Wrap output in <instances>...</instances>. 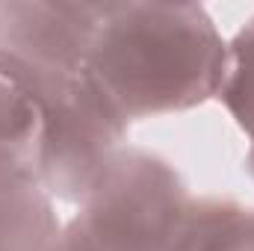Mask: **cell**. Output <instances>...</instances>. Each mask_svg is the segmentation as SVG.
I'll return each mask as SVG.
<instances>
[{"instance_id": "obj_1", "label": "cell", "mask_w": 254, "mask_h": 251, "mask_svg": "<svg viewBox=\"0 0 254 251\" xmlns=\"http://www.w3.org/2000/svg\"><path fill=\"white\" fill-rule=\"evenodd\" d=\"M228 39L201 3H104L86 71L130 122L216 101Z\"/></svg>"}, {"instance_id": "obj_2", "label": "cell", "mask_w": 254, "mask_h": 251, "mask_svg": "<svg viewBox=\"0 0 254 251\" xmlns=\"http://www.w3.org/2000/svg\"><path fill=\"white\" fill-rule=\"evenodd\" d=\"M51 119L42 154V189L63 204H83L110 160L127 145L130 119L83 68L77 74H42Z\"/></svg>"}, {"instance_id": "obj_3", "label": "cell", "mask_w": 254, "mask_h": 251, "mask_svg": "<svg viewBox=\"0 0 254 251\" xmlns=\"http://www.w3.org/2000/svg\"><path fill=\"white\" fill-rule=\"evenodd\" d=\"M190 198L175 163L127 142L77 213L136 251H166Z\"/></svg>"}, {"instance_id": "obj_4", "label": "cell", "mask_w": 254, "mask_h": 251, "mask_svg": "<svg viewBox=\"0 0 254 251\" xmlns=\"http://www.w3.org/2000/svg\"><path fill=\"white\" fill-rule=\"evenodd\" d=\"M104 3L86 0H3L0 54L42 74L86 68Z\"/></svg>"}, {"instance_id": "obj_5", "label": "cell", "mask_w": 254, "mask_h": 251, "mask_svg": "<svg viewBox=\"0 0 254 251\" xmlns=\"http://www.w3.org/2000/svg\"><path fill=\"white\" fill-rule=\"evenodd\" d=\"M51 104L42 77L0 54V192L42 187Z\"/></svg>"}, {"instance_id": "obj_6", "label": "cell", "mask_w": 254, "mask_h": 251, "mask_svg": "<svg viewBox=\"0 0 254 251\" xmlns=\"http://www.w3.org/2000/svg\"><path fill=\"white\" fill-rule=\"evenodd\" d=\"M166 251H254V207L222 195H192Z\"/></svg>"}, {"instance_id": "obj_7", "label": "cell", "mask_w": 254, "mask_h": 251, "mask_svg": "<svg viewBox=\"0 0 254 251\" xmlns=\"http://www.w3.org/2000/svg\"><path fill=\"white\" fill-rule=\"evenodd\" d=\"M60 231L57 201L42 187L0 192V251H51Z\"/></svg>"}, {"instance_id": "obj_8", "label": "cell", "mask_w": 254, "mask_h": 251, "mask_svg": "<svg viewBox=\"0 0 254 251\" xmlns=\"http://www.w3.org/2000/svg\"><path fill=\"white\" fill-rule=\"evenodd\" d=\"M216 101L254 148V15L228 39V68Z\"/></svg>"}, {"instance_id": "obj_9", "label": "cell", "mask_w": 254, "mask_h": 251, "mask_svg": "<svg viewBox=\"0 0 254 251\" xmlns=\"http://www.w3.org/2000/svg\"><path fill=\"white\" fill-rule=\"evenodd\" d=\"M51 251H136L133 246L122 243L119 237L101 231L98 225H92L86 216L74 213V219H68L57 237V243Z\"/></svg>"}, {"instance_id": "obj_10", "label": "cell", "mask_w": 254, "mask_h": 251, "mask_svg": "<svg viewBox=\"0 0 254 251\" xmlns=\"http://www.w3.org/2000/svg\"><path fill=\"white\" fill-rule=\"evenodd\" d=\"M246 172L252 175V181H254V148H249V154H246Z\"/></svg>"}]
</instances>
